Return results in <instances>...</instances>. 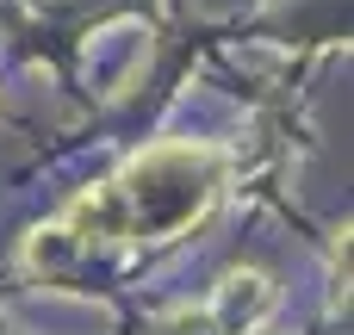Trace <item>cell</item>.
Segmentation results:
<instances>
[{
	"instance_id": "cell-1",
	"label": "cell",
	"mask_w": 354,
	"mask_h": 335,
	"mask_svg": "<svg viewBox=\"0 0 354 335\" xmlns=\"http://www.w3.org/2000/svg\"><path fill=\"white\" fill-rule=\"evenodd\" d=\"M230 162L212 143H156L131 155L112 180L81 193L56 236L75 249H137V242H168L187 224H199L224 186Z\"/></svg>"
}]
</instances>
